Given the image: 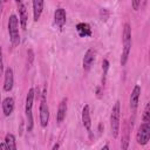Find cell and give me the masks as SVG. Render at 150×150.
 Instances as JSON below:
<instances>
[{
  "mask_svg": "<svg viewBox=\"0 0 150 150\" xmlns=\"http://www.w3.org/2000/svg\"><path fill=\"white\" fill-rule=\"evenodd\" d=\"M120 117H121V105H120V102L117 101L112 107L111 114H110V130H111L112 137L115 138L118 136V132H120Z\"/></svg>",
  "mask_w": 150,
  "mask_h": 150,
  "instance_id": "obj_3",
  "label": "cell"
},
{
  "mask_svg": "<svg viewBox=\"0 0 150 150\" xmlns=\"http://www.w3.org/2000/svg\"><path fill=\"white\" fill-rule=\"evenodd\" d=\"M14 84V74L12 68H7L5 70V81H4V90L5 91H11L13 89Z\"/></svg>",
  "mask_w": 150,
  "mask_h": 150,
  "instance_id": "obj_8",
  "label": "cell"
},
{
  "mask_svg": "<svg viewBox=\"0 0 150 150\" xmlns=\"http://www.w3.org/2000/svg\"><path fill=\"white\" fill-rule=\"evenodd\" d=\"M5 143L7 145V149H12V150H15L16 149V141H15L14 135L7 134L6 137H5Z\"/></svg>",
  "mask_w": 150,
  "mask_h": 150,
  "instance_id": "obj_17",
  "label": "cell"
},
{
  "mask_svg": "<svg viewBox=\"0 0 150 150\" xmlns=\"http://www.w3.org/2000/svg\"><path fill=\"white\" fill-rule=\"evenodd\" d=\"M4 71V61H2V49L0 46V75H2Z\"/></svg>",
  "mask_w": 150,
  "mask_h": 150,
  "instance_id": "obj_22",
  "label": "cell"
},
{
  "mask_svg": "<svg viewBox=\"0 0 150 150\" xmlns=\"http://www.w3.org/2000/svg\"><path fill=\"white\" fill-rule=\"evenodd\" d=\"M150 139V124L149 122H143L139 128L138 131L136 134V141L139 145H145Z\"/></svg>",
  "mask_w": 150,
  "mask_h": 150,
  "instance_id": "obj_5",
  "label": "cell"
},
{
  "mask_svg": "<svg viewBox=\"0 0 150 150\" xmlns=\"http://www.w3.org/2000/svg\"><path fill=\"white\" fill-rule=\"evenodd\" d=\"M46 89L43 90L41 95V103H40V124L41 127H47L48 121H49V109L46 102Z\"/></svg>",
  "mask_w": 150,
  "mask_h": 150,
  "instance_id": "obj_6",
  "label": "cell"
},
{
  "mask_svg": "<svg viewBox=\"0 0 150 150\" xmlns=\"http://www.w3.org/2000/svg\"><path fill=\"white\" fill-rule=\"evenodd\" d=\"M76 30H77V33H79V35L81 38H87V36H90L91 35V28L86 22L77 23L76 25Z\"/></svg>",
  "mask_w": 150,
  "mask_h": 150,
  "instance_id": "obj_16",
  "label": "cell"
},
{
  "mask_svg": "<svg viewBox=\"0 0 150 150\" xmlns=\"http://www.w3.org/2000/svg\"><path fill=\"white\" fill-rule=\"evenodd\" d=\"M8 33H9V40L12 45L15 47L20 42V34H19V19L16 15L12 14L8 19Z\"/></svg>",
  "mask_w": 150,
  "mask_h": 150,
  "instance_id": "obj_2",
  "label": "cell"
},
{
  "mask_svg": "<svg viewBox=\"0 0 150 150\" xmlns=\"http://www.w3.org/2000/svg\"><path fill=\"white\" fill-rule=\"evenodd\" d=\"M128 145H129V128L125 129V134H124V137L122 138V149H128Z\"/></svg>",
  "mask_w": 150,
  "mask_h": 150,
  "instance_id": "obj_18",
  "label": "cell"
},
{
  "mask_svg": "<svg viewBox=\"0 0 150 150\" xmlns=\"http://www.w3.org/2000/svg\"><path fill=\"white\" fill-rule=\"evenodd\" d=\"M1 105H2L4 115H5V116H9V115L13 112V110H14V100H13L12 97H6V98L2 101Z\"/></svg>",
  "mask_w": 150,
  "mask_h": 150,
  "instance_id": "obj_12",
  "label": "cell"
},
{
  "mask_svg": "<svg viewBox=\"0 0 150 150\" xmlns=\"http://www.w3.org/2000/svg\"><path fill=\"white\" fill-rule=\"evenodd\" d=\"M82 123L84 125V128L90 131L91 128V118H90V111H89V105L86 104L82 109Z\"/></svg>",
  "mask_w": 150,
  "mask_h": 150,
  "instance_id": "obj_13",
  "label": "cell"
},
{
  "mask_svg": "<svg viewBox=\"0 0 150 150\" xmlns=\"http://www.w3.org/2000/svg\"><path fill=\"white\" fill-rule=\"evenodd\" d=\"M15 4H16V7H18V11H19V19H20L21 27H22L23 29H26V26H27V19H28V14H27L26 5H25L23 0H15Z\"/></svg>",
  "mask_w": 150,
  "mask_h": 150,
  "instance_id": "obj_7",
  "label": "cell"
},
{
  "mask_svg": "<svg viewBox=\"0 0 150 150\" xmlns=\"http://www.w3.org/2000/svg\"><path fill=\"white\" fill-rule=\"evenodd\" d=\"M0 103H1V94H0Z\"/></svg>",
  "mask_w": 150,
  "mask_h": 150,
  "instance_id": "obj_26",
  "label": "cell"
},
{
  "mask_svg": "<svg viewBox=\"0 0 150 150\" xmlns=\"http://www.w3.org/2000/svg\"><path fill=\"white\" fill-rule=\"evenodd\" d=\"M0 149H7V145H6L5 142L4 143H0Z\"/></svg>",
  "mask_w": 150,
  "mask_h": 150,
  "instance_id": "obj_24",
  "label": "cell"
},
{
  "mask_svg": "<svg viewBox=\"0 0 150 150\" xmlns=\"http://www.w3.org/2000/svg\"><path fill=\"white\" fill-rule=\"evenodd\" d=\"M34 89L30 88L28 90L27 97H26V107H25V112H26V118H27V130L32 131L33 129V112H32V108H33V102H34Z\"/></svg>",
  "mask_w": 150,
  "mask_h": 150,
  "instance_id": "obj_4",
  "label": "cell"
},
{
  "mask_svg": "<svg viewBox=\"0 0 150 150\" xmlns=\"http://www.w3.org/2000/svg\"><path fill=\"white\" fill-rule=\"evenodd\" d=\"M102 69H103V83H104L105 75H107V71L109 69V62H108V60H103V62H102Z\"/></svg>",
  "mask_w": 150,
  "mask_h": 150,
  "instance_id": "obj_19",
  "label": "cell"
},
{
  "mask_svg": "<svg viewBox=\"0 0 150 150\" xmlns=\"http://www.w3.org/2000/svg\"><path fill=\"white\" fill-rule=\"evenodd\" d=\"M94 60H95V52L93 49H88L84 54V57H83V69L86 71H88L91 68Z\"/></svg>",
  "mask_w": 150,
  "mask_h": 150,
  "instance_id": "obj_11",
  "label": "cell"
},
{
  "mask_svg": "<svg viewBox=\"0 0 150 150\" xmlns=\"http://www.w3.org/2000/svg\"><path fill=\"white\" fill-rule=\"evenodd\" d=\"M149 103L146 104L145 107V110H144V114H143V122H150V112H149Z\"/></svg>",
  "mask_w": 150,
  "mask_h": 150,
  "instance_id": "obj_20",
  "label": "cell"
},
{
  "mask_svg": "<svg viewBox=\"0 0 150 150\" xmlns=\"http://www.w3.org/2000/svg\"><path fill=\"white\" fill-rule=\"evenodd\" d=\"M122 36H123L122 38L123 50H122V56H121V64L124 66L128 61V57L130 54V48H131V28H130L129 23H124Z\"/></svg>",
  "mask_w": 150,
  "mask_h": 150,
  "instance_id": "obj_1",
  "label": "cell"
},
{
  "mask_svg": "<svg viewBox=\"0 0 150 150\" xmlns=\"http://www.w3.org/2000/svg\"><path fill=\"white\" fill-rule=\"evenodd\" d=\"M66 112H67V98H63L57 108V112H56V121L59 123H61L64 118H66Z\"/></svg>",
  "mask_w": 150,
  "mask_h": 150,
  "instance_id": "obj_14",
  "label": "cell"
},
{
  "mask_svg": "<svg viewBox=\"0 0 150 150\" xmlns=\"http://www.w3.org/2000/svg\"><path fill=\"white\" fill-rule=\"evenodd\" d=\"M139 95H141V87L138 84H136L131 91V95H130V108L132 111H136L137 107H138V100H139Z\"/></svg>",
  "mask_w": 150,
  "mask_h": 150,
  "instance_id": "obj_9",
  "label": "cell"
},
{
  "mask_svg": "<svg viewBox=\"0 0 150 150\" xmlns=\"http://www.w3.org/2000/svg\"><path fill=\"white\" fill-rule=\"evenodd\" d=\"M143 1H144V4H145V2H146V0H143Z\"/></svg>",
  "mask_w": 150,
  "mask_h": 150,
  "instance_id": "obj_27",
  "label": "cell"
},
{
  "mask_svg": "<svg viewBox=\"0 0 150 150\" xmlns=\"http://www.w3.org/2000/svg\"><path fill=\"white\" fill-rule=\"evenodd\" d=\"M43 11V0H33V16L34 21H38Z\"/></svg>",
  "mask_w": 150,
  "mask_h": 150,
  "instance_id": "obj_15",
  "label": "cell"
},
{
  "mask_svg": "<svg viewBox=\"0 0 150 150\" xmlns=\"http://www.w3.org/2000/svg\"><path fill=\"white\" fill-rule=\"evenodd\" d=\"M67 20V15H66V11L63 8H57L54 13V21L56 23V26L59 28H62L66 23Z\"/></svg>",
  "mask_w": 150,
  "mask_h": 150,
  "instance_id": "obj_10",
  "label": "cell"
},
{
  "mask_svg": "<svg viewBox=\"0 0 150 150\" xmlns=\"http://www.w3.org/2000/svg\"><path fill=\"white\" fill-rule=\"evenodd\" d=\"M59 146H60V145H59V144H54V146H53V149H57V148H59Z\"/></svg>",
  "mask_w": 150,
  "mask_h": 150,
  "instance_id": "obj_25",
  "label": "cell"
},
{
  "mask_svg": "<svg viewBox=\"0 0 150 150\" xmlns=\"http://www.w3.org/2000/svg\"><path fill=\"white\" fill-rule=\"evenodd\" d=\"M141 1L142 0H131V5H132V8L135 11H138L139 6H141Z\"/></svg>",
  "mask_w": 150,
  "mask_h": 150,
  "instance_id": "obj_21",
  "label": "cell"
},
{
  "mask_svg": "<svg viewBox=\"0 0 150 150\" xmlns=\"http://www.w3.org/2000/svg\"><path fill=\"white\" fill-rule=\"evenodd\" d=\"M7 0H0V13H1V11H2V6H4V4L6 2Z\"/></svg>",
  "mask_w": 150,
  "mask_h": 150,
  "instance_id": "obj_23",
  "label": "cell"
}]
</instances>
